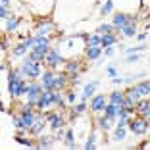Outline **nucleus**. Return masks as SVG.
Masks as SVG:
<instances>
[{
	"label": "nucleus",
	"instance_id": "nucleus-20",
	"mask_svg": "<svg viewBox=\"0 0 150 150\" xmlns=\"http://www.w3.org/2000/svg\"><path fill=\"white\" fill-rule=\"evenodd\" d=\"M102 42V39L98 35H94V37H88V46H96V44H100Z\"/></svg>",
	"mask_w": 150,
	"mask_h": 150
},
{
	"label": "nucleus",
	"instance_id": "nucleus-34",
	"mask_svg": "<svg viewBox=\"0 0 150 150\" xmlns=\"http://www.w3.org/2000/svg\"><path fill=\"white\" fill-rule=\"evenodd\" d=\"M67 69H69V71H77V64H69V66H67Z\"/></svg>",
	"mask_w": 150,
	"mask_h": 150
},
{
	"label": "nucleus",
	"instance_id": "nucleus-3",
	"mask_svg": "<svg viewBox=\"0 0 150 150\" xmlns=\"http://www.w3.org/2000/svg\"><path fill=\"white\" fill-rule=\"evenodd\" d=\"M131 131L137 133V135H141V133H146V129H148V123H146L144 119H135V121H131Z\"/></svg>",
	"mask_w": 150,
	"mask_h": 150
},
{
	"label": "nucleus",
	"instance_id": "nucleus-15",
	"mask_svg": "<svg viewBox=\"0 0 150 150\" xmlns=\"http://www.w3.org/2000/svg\"><path fill=\"white\" fill-rule=\"evenodd\" d=\"M137 88H139V93H141V94H150V83H148V81L141 83Z\"/></svg>",
	"mask_w": 150,
	"mask_h": 150
},
{
	"label": "nucleus",
	"instance_id": "nucleus-30",
	"mask_svg": "<svg viewBox=\"0 0 150 150\" xmlns=\"http://www.w3.org/2000/svg\"><path fill=\"white\" fill-rule=\"evenodd\" d=\"M52 102H58V104L62 102V98H60V93H52Z\"/></svg>",
	"mask_w": 150,
	"mask_h": 150
},
{
	"label": "nucleus",
	"instance_id": "nucleus-5",
	"mask_svg": "<svg viewBox=\"0 0 150 150\" xmlns=\"http://www.w3.org/2000/svg\"><path fill=\"white\" fill-rule=\"evenodd\" d=\"M46 62H48V64H50L52 67H56L58 64L62 62V56H60V54H56L54 50H50V52L46 54Z\"/></svg>",
	"mask_w": 150,
	"mask_h": 150
},
{
	"label": "nucleus",
	"instance_id": "nucleus-18",
	"mask_svg": "<svg viewBox=\"0 0 150 150\" xmlns=\"http://www.w3.org/2000/svg\"><path fill=\"white\" fill-rule=\"evenodd\" d=\"M123 33L127 37H135V27H133V23H127V25L123 27Z\"/></svg>",
	"mask_w": 150,
	"mask_h": 150
},
{
	"label": "nucleus",
	"instance_id": "nucleus-21",
	"mask_svg": "<svg viewBox=\"0 0 150 150\" xmlns=\"http://www.w3.org/2000/svg\"><path fill=\"white\" fill-rule=\"evenodd\" d=\"M123 137H125V127H123V125H119V127L115 129V139L119 141V139H123Z\"/></svg>",
	"mask_w": 150,
	"mask_h": 150
},
{
	"label": "nucleus",
	"instance_id": "nucleus-38",
	"mask_svg": "<svg viewBox=\"0 0 150 150\" xmlns=\"http://www.w3.org/2000/svg\"><path fill=\"white\" fill-rule=\"evenodd\" d=\"M75 100H77V96H75V94L71 93V94H69V102H75Z\"/></svg>",
	"mask_w": 150,
	"mask_h": 150
},
{
	"label": "nucleus",
	"instance_id": "nucleus-1",
	"mask_svg": "<svg viewBox=\"0 0 150 150\" xmlns=\"http://www.w3.org/2000/svg\"><path fill=\"white\" fill-rule=\"evenodd\" d=\"M21 73H27V77H39L40 75V69H39V62L37 60H25V64H23V67L21 69Z\"/></svg>",
	"mask_w": 150,
	"mask_h": 150
},
{
	"label": "nucleus",
	"instance_id": "nucleus-12",
	"mask_svg": "<svg viewBox=\"0 0 150 150\" xmlns=\"http://www.w3.org/2000/svg\"><path fill=\"white\" fill-rule=\"evenodd\" d=\"M117 110H119L117 104H108V106H106V115H110V117H115V115H117Z\"/></svg>",
	"mask_w": 150,
	"mask_h": 150
},
{
	"label": "nucleus",
	"instance_id": "nucleus-36",
	"mask_svg": "<svg viewBox=\"0 0 150 150\" xmlns=\"http://www.w3.org/2000/svg\"><path fill=\"white\" fill-rule=\"evenodd\" d=\"M114 83H115V85H121V83H123V79H121V77H119V79L115 77V79H114Z\"/></svg>",
	"mask_w": 150,
	"mask_h": 150
},
{
	"label": "nucleus",
	"instance_id": "nucleus-10",
	"mask_svg": "<svg viewBox=\"0 0 150 150\" xmlns=\"http://www.w3.org/2000/svg\"><path fill=\"white\" fill-rule=\"evenodd\" d=\"M87 56H88V60H96V58L100 56V48H98V46H88Z\"/></svg>",
	"mask_w": 150,
	"mask_h": 150
},
{
	"label": "nucleus",
	"instance_id": "nucleus-6",
	"mask_svg": "<svg viewBox=\"0 0 150 150\" xmlns=\"http://www.w3.org/2000/svg\"><path fill=\"white\" fill-rule=\"evenodd\" d=\"M114 23H115V25H119V27H125L127 23H135V19H133V18H125V16L119 13V16H115V18H114Z\"/></svg>",
	"mask_w": 150,
	"mask_h": 150
},
{
	"label": "nucleus",
	"instance_id": "nucleus-33",
	"mask_svg": "<svg viewBox=\"0 0 150 150\" xmlns=\"http://www.w3.org/2000/svg\"><path fill=\"white\" fill-rule=\"evenodd\" d=\"M75 112H77V114H81V112H85V104H79V106H75Z\"/></svg>",
	"mask_w": 150,
	"mask_h": 150
},
{
	"label": "nucleus",
	"instance_id": "nucleus-37",
	"mask_svg": "<svg viewBox=\"0 0 150 150\" xmlns=\"http://www.w3.org/2000/svg\"><path fill=\"white\" fill-rule=\"evenodd\" d=\"M106 54H108V56H110V54H114V48H112V46H108V48H106Z\"/></svg>",
	"mask_w": 150,
	"mask_h": 150
},
{
	"label": "nucleus",
	"instance_id": "nucleus-2",
	"mask_svg": "<svg viewBox=\"0 0 150 150\" xmlns=\"http://www.w3.org/2000/svg\"><path fill=\"white\" fill-rule=\"evenodd\" d=\"M37 119H35V115L31 114V112H23V115L18 119V127H23V129H29V127H33V123H35Z\"/></svg>",
	"mask_w": 150,
	"mask_h": 150
},
{
	"label": "nucleus",
	"instance_id": "nucleus-26",
	"mask_svg": "<svg viewBox=\"0 0 150 150\" xmlns=\"http://www.w3.org/2000/svg\"><path fill=\"white\" fill-rule=\"evenodd\" d=\"M64 83H66V81H64V77H54V87H64Z\"/></svg>",
	"mask_w": 150,
	"mask_h": 150
},
{
	"label": "nucleus",
	"instance_id": "nucleus-40",
	"mask_svg": "<svg viewBox=\"0 0 150 150\" xmlns=\"http://www.w3.org/2000/svg\"><path fill=\"white\" fill-rule=\"evenodd\" d=\"M8 2H10V0H2V6H6V4H8Z\"/></svg>",
	"mask_w": 150,
	"mask_h": 150
},
{
	"label": "nucleus",
	"instance_id": "nucleus-8",
	"mask_svg": "<svg viewBox=\"0 0 150 150\" xmlns=\"http://www.w3.org/2000/svg\"><path fill=\"white\" fill-rule=\"evenodd\" d=\"M42 87L46 88V91H50V88L54 87V75L52 73H44L42 75Z\"/></svg>",
	"mask_w": 150,
	"mask_h": 150
},
{
	"label": "nucleus",
	"instance_id": "nucleus-17",
	"mask_svg": "<svg viewBox=\"0 0 150 150\" xmlns=\"http://www.w3.org/2000/svg\"><path fill=\"white\" fill-rule=\"evenodd\" d=\"M50 121H52V123H50L52 129H60V127H62V119L58 117V115H50Z\"/></svg>",
	"mask_w": 150,
	"mask_h": 150
},
{
	"label": "nucleus",
	"instance_id": "nucleus-27",
	"mask_svg": "<svg viewBox=\"0 0 150 150\" xmlns=\"http://www.w3.org/2000/svg\"><path fill=\"white\" fill-rule=\"evenodd\" d=\"M44 127V123H40V121H37V125H33V133H40V129H42Z\"/></svg>",
	"mask_w": 150,
	"mask_h": 150
},
{
	"label": "nucleus",
	"instance_id": "nucleus-13",
	"mask_svg": "<svg viewBox=\"0 0 150 150\" xmlns=\"http://www.w3.org/2000/svg\"><path fill=\"white\" fill-rule=\"evenodd\" d=\"M110 100H112V104H117V106H121L125 98H123V94H121V93H114V94L110 96Z\"/></svg>",
	"mask_w": 150,
	"mask_h": 150
},
{
	"label": "nucleus",
	"instance_id": "nucleus-24",
	"mask_svg": "<svg viewBox=\"0 0 150 150\" xmlns=\"http://www.w3.org/2000/svg\"><path fill=\"white\" fill-rule=\"evenodd\" d=\"M139 110H141L142 114H146V112L150 110V104H148V102H141V104H139Z\"/></svg>",
	"mask_w": 150,
	"mask_h": 150
},
{
	"label": "nucleus",
	"instance_id": "nucleus-23",
	"mask_svg": "<svg viewBox=\"0 0 150 150\" xmlns=\"http://www.w3.org/2000/svg\"><path fill=\"white\" fill-rule=\"evenodd\" d=\"M16 27H18V19H8V23H6V29H8V31H13Z\"/></svg>",
	"mask_w": 150,
	"mask_h": 150
},
{
	"label": "nucleus",
	"instance_id": "nucleus-11",
	"mask_svg": "<svg viewBox=\"0 0 150 150\" xmlns=\"http://www.w3.org/2000/svg\"><path fill=\"white\" fill-rule=\"evenodd\" d=\"M98 127H100V129H110L112 127V117H110V115H106V117L98 119Z\"/></svg>",
	"mask_w": 150,
	"mask_h": 150
},
{
	"label": "nucleus",
	"instance_id": "nucleus-9",
	"mask_svg": "<svg viewBox=\"0 0 150 150\" xmlns=\"http://www.w3.org/2000/svg\"><path fill=\"white\" fill-rule=\"evenodd\" d=\"M52 100V93H42V96L39 98V108H46Z\"/></svg>",
	"mask_w": 150,
	"mask_h": 150
},
{
	"label": "nucleus",
	"instance_id": "nucleus-4",
	"mask_svg": "<svg viewBox=\"0 0 150 150\" xmlns=\"http://www.w3.org/2000/svg\"><path fill=\"white\" fill-rule=\"evenodd\" d=\"M91 108H93L94 112H100V110H104V108H106V98L102 96H94L93 98V104H91Z\"/></svg>",
	"mask_w": 150,
	"mask_h": 150
},
{
	"label": "nucleus",
	"instance_id": "nucleus-25",
	"mask_svg": "<svg viewBox=\"0 0 150 150\" xmlns=\"http://www.w3.org/2000/svg\"><path fill=\"white\" fill-rule=\"evenodd\" d=\"M110 29H112L110 25H100V27H98V33H102V35H108V33H110Z\"/></svg>",
	"mask_w": 150,
	"mask_h": 150
},
{
	"label": "nucleus",
	"instance_id": "nucleus-14",
	"mask_svg": "<svg viewBox=\"0 0 150 150\" xmlns=\"http://www.w3.org/2000/svg\"><path fill=\"white\" fill-rule=\"evenodd\" d=\"M115 42V37L114 35H112V33H108V35H104V37H102V46H110V44H114Z\"/></svg>",
	"mask_w": 150,
	"mask_h": 150
},
{
	"label": "nucleus",
	"instance_id": "nucleus-16",
	"mask_svg": "<svg viewBox=\"0 0 150 150\" xmlns=\"http://www.w3.org/2000/svg\"><path fill=\"white\" fill-rule=\"evenodd\" d=\"M139 94H141V93H139V88L135 87V88H131V91L127 93V98H129V100H133V102H137L139 100Z\"/></svg>",
	"mask_w": 150,
	"mask_h": 150
},
{
	"label": "nucleus",
	"instance_id": "nucleus-22",
	"mask_svg": "<svg viewBox=\"0 0 150 150\" xmlns=\"http://www.w3.org/2000/svg\"><path fill=\"white\" fill-rule=\"evenodd\" d=\"M112 8H114V4H112V0H108L106 4L100 8V12H102V13H108V12H112Z\"/></svg>",
	"mask_w": 150,
	"mask_h": 150
},
{
	"label": "nucleus",
	"instance_id": "nucleus-7",
	"mask_svg": "<svg viewBox=\"0 0 150 150\" xmlns=\"http://www.w3.org/2000/svg\"><path fill=\"white\" fill-rule=\"evenodd\" d=\"M39 91H40L39 85H31V87H27V94H29V100H31V104L37 100V96H39Z\"/></svg>",
	"mask_w": 150,
	"mask_h": 150
},
{
	"label": "nucleus",
	"instance_id": "nucleus-29",
	"mask_svg": "<svg viewBox=\"0 0 150 150\" xmlns=\"http://www.w3.org/2000/svg\"><path fill=\"white\" fill-rule=\"evenodd\" d=\"M85 148H94V137H91L87 141V144H85Z\"/></svg>",
	"mask_w": 150,
	"mask_h": 150
},
{
	"label": "nucleus",
	"instance_id": "nucleus-31",
	"mask_svg": "<svg viewBox=\"0 0 150 150\" xmlns=\"http://www.w3.org/2000/svg\"><path fill=\"white\" fill-rule=\"evenodd\" d=\"M0 18H8V10H6V6H2V10H0Z\"/></svg>",
	"mask_w": 150,
	"mask_h": 150
},
{
	"label": "nucleus",
	"instance_id": "nucleus-19",
	"mask_svg": "<svg viewBox=\"0 0 150 150\" xmlns=\"http://www.w3.org/2000/svg\"><path fill=\"white\" fill-rule=\"evenodd\" d=\"M94 87H96V83H91V85H87V87H85V98L93 96V93H94Z\"/></svg>",
	"mask_w": 150,
	"mask_h": 150
},
{
	"label": "nucleus",
	"instance_id": "nucleus-35",
	"mask_svg": "<svg viewBox=\"0 0 150 150\" xmlns=\"http://www.w3.org/2000/svg\"><path fill=\"white\" fill-rule=\"evenodd\" d=\"M108 75H112V77H115V69H114V67H108Z\"/></svg>",
	"mask_w": 150,
	"mask_h": 150
},
{
	"label": "nucleus",
	"instance_id": "nucleus-32",
	"mask_svg": "<svg viewBox=\"0 0 150 150\" xmlns=\"http://www.w3.org/2000/svg\"><path fill=\"white\" fill-rule=\"evenodd\" d=\"M18 141L21 142V144H27V146H31V141H27V139H23V137H18Z\"/></svg>",
	"mask_w": 150,
	"mask_h": 150
},
{
	"label": "nucleus",
	"instance_id": "nucleus-28",
	"mask_svg": "<svg viewBox=\"0 0 150 150\" xmlns=\"http://www.w3.org/2000/svg\"><path fill=\"white\" fill-rule=\"evenodd\" d=\"M48 29H50V25H44V27H40V29H39V37L46 35V33H48Z\"/></svg>",
	"mask_w": 150,
	"mask_h": 150
},
{
	"label": "nucleus",
	"instance_id": "nucleus-39",
	"mask_svg": "<svg viewBox=\"0 0 150 150\" xmlns=\"http://www.w3.org/2000/svg\"><path fill=\"white\" fill-rule=\"evenodd\" d=\"M146 121H150V110L146 112Z\"/></svg>",
	"mask_w": 150,
	"mask_h": 150
}]
</instances>
